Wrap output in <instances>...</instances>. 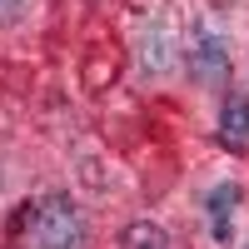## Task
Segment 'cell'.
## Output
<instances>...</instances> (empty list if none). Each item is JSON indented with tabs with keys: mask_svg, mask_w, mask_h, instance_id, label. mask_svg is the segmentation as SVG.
I'll return each instance as SVG.
<instances>
[{
	"mask_svg": "<svg viewBox=\"0 0 249 249\" xmlns=\"http://www.w3.org/2000/svg\"><path fill=\"white\" fill-rule=\"evenodd\" d=\"M190 75L199 85L230 80V35L214 20H195V30H190Z\"/></svg>",
	"mask_w": 249,
	"mask_h": 249,
	"instance_id": "1",
	"label": "cell"
},
{
	"mask_svg": "<svg viewBox=\"0 0 249 249\" xmlns=\"http://www.w3.org/2000/svg\"><path fill=\"white\" fill-rule=\"evenodd\" d=\"M30 234H35V249H80V210L65 195H55V199H45V210L35 214Z\"/></svg>",
	"mask_w": 249,
	"mask_h": 249,
	"instance_id": "2",
	"label": "cell"
},
{
	"mask_svg": "<svg viewBox=\"0 0 249 249\" xmlns=\"http://www.w3.org/2000/svg\"><path fill=\"white\" fill-rule=\"evenodd\" d=\"M219 140L230 144V150H244L249 144V100L230 95V105H224V115H219Z\"/></svg>",
	"mask_w": 249,
	"mask_h": 249,
	"instance_id": "3",
	"label": "cell"
},
{
	"mask_svg": "<svg viewBox=\"0 0 249 249\" xmlns=\"http://www.w3.org/2000/svg\"><path fill=\"white\" fill-rule=\"evenodd\" d=\"M175 60V40L164 25H155V35H144V75H164Z\"/></svg>",
	"mask_w": 249,
	"mask_h": 249,
	"instance_id": "4",
	"label": "cell"
},
{
	"mask_svg": "<svg viewBox=\"0 0 249 249\" xmlns=\"http://www.w3.org/2000/svg\"><path fill=\"white\" fill-rule=\"evenodd\" d=\"M120 249H170V239H164V230H160V224L135 219L130 230H124V244H120Z\"/></svg>",
	"mask_w": 249,
	"mask_h": 249,
	"instance_id": "5",
	"label": "cell"
},
{
	"mask_svg": "<svg viewBox=\"0 0 249 249\" xmlns=\"http://www.w3.org/2000/svg\"><path fill=\"white\" fill-rule=\"evenodd\" d=\"M234 204H239V190H234V184H219V190L210 195V214H214V234H219V239H224V214H230Z\"/></svg>",
	"mask_w": 249,
	"mask_h": 249,
	"instance_id": "6",
	"label": "cell"
},
{
	"mask_svg": "<svg viewBox=\"0 0 249 249\" xmlns=\"http://www.w3.org/2000/svg\"><path fill=\"white\" fill-rule=\"evenodd\" d=\"M25 10H30V0H0V25H15Z\"/></svg>",
	"mask_w": 249,
	"mask_h": 249,
	"instance_id": "7",
	"label": "cell"
}]
</instances>
